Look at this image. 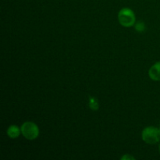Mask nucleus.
Listing matches in <instances>:
<instances>
[{"mask_svg":"<svg viewBox=\"0 0 160 160\" xmlns=\"http://www.w3.org/2000/svg\"><path fill=\"white\" fill-rule=\"evenodd\" d=\"M118 20L120 25L124 28H130L135 24L136 17L134 11L128 7L123 8L119 11Z\"/></svg>","mask_w":160,"mask_h":160,"instance_id":"nucleus-1","label":"nucleus"},{"mask_svg":"<svg viewBox=\"0 0 160 160\" xmlns=\"http://www.w3.org/2000/svg\"><path fill=\"white\" fill-rule=\"evenodd\" d=\"M142 138L145 143L154 145L160 140V132L159 128L153 126L145 128L142 132Z\"/></svg>","mask_w":160,"mask_h":160,"instance_id":"nucleus-2","label":"nucleus"},{"mask_svg":"<svg viewBox=\"0 0 160 160\" xmlns=\"http://www.w3.org/2000/svg\"><path fill=\"white\" fill-rule=\"evenodd\" d=\"M20 130L21 134L28 140H34L39 136V128L34 122H24L20 127Z\"/></svg>","mask_w":160,"mask_h":160,"instance_id":"nucleus-3","label":"nucleus"},{"mask_svg":"<svg viewBox=\"0 0 160 160\" xmlns=\"http://www.w3.org/2000/svg\"><path fill=\"white\" fill-rule=\"evenodd\" d=\"M148 76L152 81H160V61L156 62L150 67L148 70Z\"/></svg>","mask_w":160,"mask_h":160,"instance_id":"nucleus-4","label":"nucleus"},{"mask_svg":"<svg viewBox=\"0 0 160 160\" xmlns=\"http://www.w3.org/2000/svg\"><path fill=\"white\" fill-rule=\"evenodd\" d=\"M21 133V130L17 125H10L6 131L8 137L12 139L17 138Z\"/></svg>","mask_w":160,"mask_h":160,"instance_id":"nucleus-5","label":"nucleus"},{"mask_svg":"<svg viewBox=\"0 0 160 160\" xmlns=\"http://www.w3.org/2000/svg\"><path fill=\"white\" fill-rule=\"evenodd\" d=\"M89 107L93 111H97L98 109V108H99L98 100L95 97H90L89 98Z\"/></svg>","mask_w":160,"mask_h":160,"instance_id":"nucleus-6","label":"nucleus"},{"mask_svg":"<svg viewBox=\"0 0 160 160\" xmlns=\"http://www.w3.org/2000/svg\"><path fill=\"white\" fill-rule=\"evenodd\" d=\"M135 30L138 32H142L145 30V25L143 22L138 21L135 24Z\"/></svg>","mask_w":160,"mask_h":160,"instance_id":"nucleus-7","label":"nucleus"},{"mask_svg":"<svg viewBox=\"0 0 160 160\" xmlns=\"http://www.w3.org/2000/svg\"><path fill=\"white\" fill-rule=\"evenodd\" d=\"M120 159L121 160H135V158H134V156H131V155L126 154V155H124V156H122V157L120 158Z\"/></svg>","mask_w":160,"mask_h":160,"instance_id":"nucleus-8","label":"nucleus"},{"mask_svg":"<svg viewBox=\"0 0 160 160\" xmlns=\"http://www.w3.org/2000/svg\"><path fill=\"white\" fill-rule=\"evenodd\" d=\"M159 153H160V145H159Z\"/></svg>","mask_w":160,"mask_h":160,"instance_id":"nucleus-9","label":"nucleus"},{"mask_svg":"<svg viewBox=\"0 0 160 160\" xmlns=\"http://www.w3.org/2000/svg\"><path fill=\"white\" fill-rule=\"evenodd\" d=\"M159 132H160V128H159Z\"/></svg>","mask_w":160,"mask_h":160,"instance_id":"nucleus-10","label":"nucleus"}]
</instances>
